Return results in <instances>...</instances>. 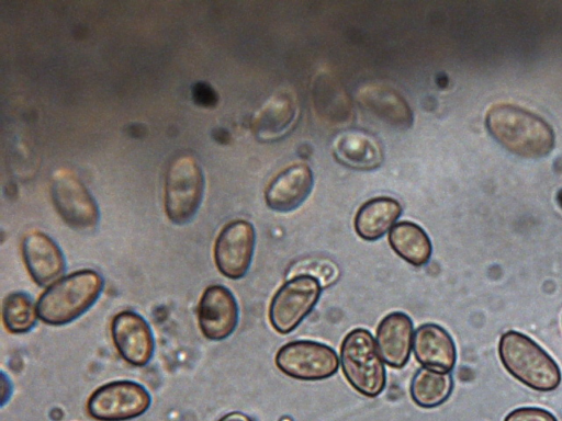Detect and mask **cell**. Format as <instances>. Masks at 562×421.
<instances>
[{
	"instance_id": "cell-27",
	"label": "cell",
	"mask_w": 562,
	"mask_h": 421,
	"mask_svg": "<svg viewBox=\"0 0 562 421\" xmlns=\"http://www.w3.org/2000/svg\"><path fill=\"white\" fill-rule=\"evenodd\" d=\"M218 421H252L250 417L247 414L239 412V411H233L224 414Z\"/></svg>"
},
{
	"instance_id": "cell-10",
	"label": "cell",
	"mask_w": 562,
	"mask_h": 421,
	"mask_svg": "<svg viewBox=\"0 0 562 421\" xmlns=\"http://www.w3.org/2000/svg\"><path fill=\"white\" fill-rule=\"evenodd\" d=\"M256 234L254 226L244 219L228 223L220 231L214 243V262L225 277H244L251 264Z\"/></svg>"
},
{
	"instance_id": "cell-22",
	"label": "cell",
	"mask_w": 562,
	"mask_h": 421,
	"mask_svg": "<svg viewBox=\"0 0 562 421\" xmlns=\"http://www.w3.org/2000/svg\"><path fill=\"white\" fill-rule=\"evenodd\" d=\"M452 389L453 378L450 372L420 367L411 380L409 394L418 407L431 409L446 402Z\"/></svg>"
},
{
	"instance_id": "cell-2",
	"label": "cell",
	"mask_w": 562,
	"mask_h": 421,
	"mask_svg": "<svg viewBox=\"0 0 562 421\" xmlns=\"http://www.w3.org/2000/svg\"><path fill=\"white\" fill-rule=\"evenodd\" d=\"M104 280L94 270H79L53 283L37 299L38 318L49 326H65L88 311L100 297Z\"/></svg>"
},
{
	"instance_id": "cell-11",
	"label": "cell",
	"mask_w": 562,
	"mask_h": 421,
	"mask_svg": "<svg viewBox=\"0 0 562 421\" xmlns=\"http://www.w3.org/2000/svg\"><path fill=\"white\" fill-rule=\"evenodd\" d=\"M238 318L237 300L227 287L213 284L204 289L198 305V322L206 339L225 340L235 331Z\"/></svg>"
},
{
	"instance_id": "cell-25",
	"label": "cell",
	"mask_w": 562,
	"mask_h": 421,
	"mask_svg": "<svg viewBox=\"0 0 562 421\" xmlns=\"http://www.w3.org/2000/svg\"><path fill=\"white\" fill-rule=\"evenodd\" d=\"M504 421H558V419L543 408L520 407L507 413Z\"/></svg>"
},
{
	"instance_id": "cell-4",
	"label": "cell",
	"mask_w": 562,
	"mask_h": 421,
	"mask_svg": "<svg viewBox=\"0 0 562 421\" xmlns=\"http://www.w3.org/2000/svg\"><path fill=\"white\" fill-rule=\"evenodd\" d=\"M340 364L350 386L373 398L385 388L386 372L372 333L364 328L349 331L340 345Z\"/></svg>"
},
{
	"instance_id": "cell-13",
	"label": "cell",
	"mask_w": 562,
	"mask_h": 421,
	"mask_svg": "<svg viewBox=\"0 0 562 421\" xmlns=\"http://www.w3.org/2000/svg\"><path fill=\"white\" fill-rule=\"evenodd\" d=\"M22 257L32 280L48 287L63 277L66 260L58 244L42 231H31L22 240Z\"/></svg>"
},
{
	"instance_id": "cell-6",
	"label": "cell",
	"mask_w": 562,
	"mask_h": 421,
	"mask_svg": "<svg viewBox=\"0 0 562 421\" xmlns=\"http://www.w3.org/2000/svg\"><path fill=\"white\" fill-rule=\"evenodd\" d=\"M322 285L311 275L286 280L269 305V321L280 334L292 332L314 309L322 294Z\"/></svg>"
},
{
	"instance_id": "cell-5",
	"label": "cell",
	"mask_w": 562,
	"mask_h": 421,
	"mask_svg": "<svg viewBox=\"0 0 562 421\" xmlns=\"http://www.w3.org/2000/svg\"><path fill=\"white\" fill-rule=\"evenodd\" d=\"M204 178L196 160L188 155L176 158L168 168L165 185V210L177 225L190 221L198 212Z\"/></svg>"
},
{
	"instance_id": "cell-19",
	"label": "cell",
	"mask_w": 562,
	"mask_h": 421,
	"mask_svg": "<svg viewBox=\"0 0 562 421\" xmlns=\"http://www.w3.org/2000/svg\"><path fill=\"white\" fill-rule=\"evenodd\" d=\"M401 214L402 206L394 198L375 197L369 200L356 214L355 230L364 240H378L394 226Z\"/></svg>"
},
{
	"instance_id": "cell-16",
	"label": "cell",
	"mask_w": 562,
	"mask_h": 421,
	"mask_svg": "<svg viewBox=\"0 0 562 421\" xmlns=\"http://www.w3.org/2000/svg\"><path fill=\"white\" fill-rule=\"evenodd\" d=\"M415 359L424 367L450 372L457 362V348L450 333L441 326L420 325L413 338Z\"/></svg>"
},
{
	"instance_id": "cell-15",
	"label": "cell",
	"mask_w": 562,
	"mask_h": 421,
	"mask_svg": "<svg viewBox=\"0 0 562 421\" xmlns=\"http://www.w3.org/2000/svg\"><path fill=\"white\" fill-rule=\"evenodd\" d=\"M414 325L402 311L386 315L376 328L375 342L382 360L393 368H403L413 346Z\"/></svg>"
},
{
	"instance_id": "cell-14",
	"label": "cell",
	"mask_w": 562,
	"mask_h": 421,
	"mask_svg": "<svg viewBox=\"0 0 562 421\" xmlns=\"http://www.w3.org/2000/svg\"><path fill=\"white\" fill-rule=\"evenodd\" d=\"M312 189V170L304 163H295L270 182L265 193L266 203L274 212L289 213L303 204Z\"/></svg>"
},
{
	"instance_id": "cell-12",
	"label": "cell",
	"mask_w": 562,
	"mask_h": 421,
	"mask_svg": "<svg viewBox=\"0 0 562 421\" xmlns=\"http://www.w3.org/2000/svg\"><path fill=\"white\" fill-rule=\"evenodd\" d=\"M111 337L121 357L134 366H145L155 351V339L146 319L133 310L116 314L111 322Z\"/></svg>"
},
{
	"instance_id": "cell-21",
	"label": "cell",
	"mask_w": 562,
	"mask_h": 421,
	"mask_svg": "<svg viewBox=\"0 0 562 421\" xmlns=\"http://www.w3.org/2000/svg\"><path fill=\"white\" fill-rule=\"evenodd\" d=\"M392 249L406 262L415 266L428 263L432 253L431 241L426 231L415 223L400 221L389 234Z\"/></svg>"
},
{
	"instance_id": "cell-23",
	"label": "cell",
	"mask_w": 562,
	"mask_h": 421,
	"mask_svg": "<svg viewBox=\"0 0 562 421\" xmlns=\"http://www.w3.org/2000/svg\"><path fill=\"white\" fill-rule=\"evenodd\" d=\"M2 321L5 329L15 334L31 331L37 321L34 299L24 292H12L2 301Z\"/></svg>"
},
{
	"instance_id": "cell-24",
	"label": "cell",
	"mask_w": 562,
	"mask_h": 421,
	"mask_svg": "<svg viewBox=\"0 0 562 421\" xmlns=\"http://www.w3.org/2000/svg\"><path fill=\"white\" fill-rule=\"evenodd\" d=\"M296 275H311L322 287L334 284L339 277V269L335 262L323 258H308L297 261L288 271V277Z\"/></svg>"
},
{
	"instance_id": "cell-18",
	"label": "cell",
	"mask_w": 562,
	"mask_h": 421,
	"mask_svg": "<svg viewBox=\"0 0 562 421\" xmlns=\"http://www.w3.org/2000/svg\"><path fill=\"white\" fill-rule=\"evenodd\" d=\"M335 158L352 169L372 170L383 161V149L371 134L351 129L340 133L333 143Z\"/></svg>"
},
{
	"instance_id": "cell-1",
	"label": "cell",
	"mask_w": 562,
	"mask_h": 421,
	"mask_svg": "<svg viewBox=\"0 0 562 421\" xmlns=\"http://www.w3.org/2000/svg\"><path fill=\"white\" fill-rule=\"evenodd\" d=\"M486 126L503 147L524 158L543 157L554 145L552 128L541 117L514 104L492 105Z\"/></svg>"
},
{
	"instance_id": "cell-26",
	"label": "cell",
	"mask_w": 562,
	"mask_h": 421,
	"mask_svg": "<svg viewBox=\"0 0 562 421\" xmlns=\"http://www.w3.org/2000/svg\"><path fill=\"white\" fill-rule=\"evenodd\" d=\"M194 98L201 104H210L212 103V89L207 87L205 83H199L194 87L193 90Z\"/></svg>"
},
{
	"instance_id": "cell-9",
	"label": "cell",
	"mask_w": 562,
	"mask_h": 421,
	"mask_svg": "<svg viewBox=\"0 0 562 421\" xmlns=\"http://www.w3.org/2000/svg\"><path fill=\"white\" fill-rule=\"evenodd\" d=\"M50 195L55 209L70 228L86 232L98 226L97 202L71 171L60 169L54 173Z\"/></svg>"
},
{
	"instance_id": "cell-3",
	"label": "cell",
	"mask_w": 562,
	"mask_h": 421,
	"mask_svg": "<svg viewBox=\"0 0 562 421\" xmlns=\"http://www.w3.org/2000/svg\"><path fill=\"white\" fill-rule=\"evenodd\" d=\"M498 356L515 379L533 390L549 392L561 384L562 373L558 363L522 332H504L498 342Z\"/></svg>"
},
{
	"instance_id": "cell-17",
	"label": "cell",
	"mask_w": 562,
	"mask_h": 421,
	"mask_svg": "<svg viewBox=\"0 0 562 421\" xmlns=\"http://www.w3.org/2000/svg\"><path fill=\"white\" fill-rule=\"evenodd\" d=\"M297 114L295 98L288 91L271 95L255 113L251 129L260 140H274L292 126Z\"/></svg>"
},
{
	"instance_id": "cell-7",
	"label": "cell",
	"mask_w": 562,
	"mask_h": 421,
	"mask_svg": "<svg viewBox=\"0 0 562 421\" xmlns=\"http://www.w3.org/2000/svg\"><path fill=\"white\" fill-rule=\"evenodd\" d=\"M149 391L132 380H114L97 388L87 401L89 416L98 421H127L150 407Z\"/></svg>"
},
{
	"instance_id": "cell-8",
	"label": "cell",
	"mask_w": 562,
	"mask_h": 421,
	"mask_svg": "<svg viewBox=\"0 0 562 421\" xmlns=\"http://www.w3.org/2000/svg\"><path fill=\"white\" fill-rule=\"evenodd\" d=\"M339 361L333 348L311 340L285 343L274 359L280 372L300 380L327 379L337 373Z\"/></svg>"
},
{
	"instance_id": "cell-20",
	"label": "cell",
	"mask_w": 562,
	"mask_h": 421,
	"mask_svg": "<svg viewBox=\"0 0 562 421\" xmlns=\"http://www.w3.org/2000/svg\"><path fill=\"white\" fill-rule=\"evenodd\" d=\"M358 99L367 109L393 126L406 128L413 122L408 104L391 88L366 86L359 90Z\"/></svg>"
}]
</instances>
